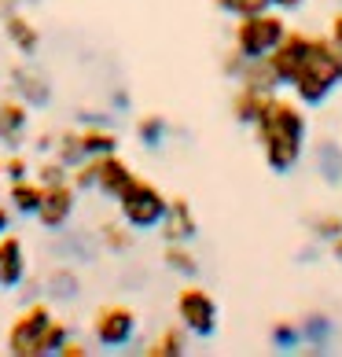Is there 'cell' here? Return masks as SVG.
<instances>
[{
	"label": "cell",
	"mask_w": 342,
	"mask_h": 357,
	"mask_svg": "<svg viewBox=\"0 0 342 357\" xmlns=\"http://www.w3.org/2000/svg\"><path fill=\"white\" fill-rule=\"evenodd\" d=\"M254 137L272 174H291L302 162V155H306V114H302V103L272 92L265 100L261 118L254 122Z\"/></svg>",
	"instance_id": "1"
},
{
	"label": "cell",
	"mask_w": 342,
	"mask_h": 357,
	"mask_svg": "<svg viewBox=\"0 0 342 357\" xmlns=\"http://www.w3.org/2000/svg\"><path fill=\"white\" fill-rule=\"evenodd\" d=\"M339 85H342V52L332 45V37H313L306 59H302L295 82L287 89L295 92L302 107H320Z\"/></svg>",
	"instance_id": "2"
},
{
	"label": "cell",
	"mask_w": 342,
	"mask_h": 357,
	"mask_svg": "<svg viewBox=\"0 0 342 357\" xmlns=\"http://www.w3.org/2000/svg\"><path fill=\"white\" fill-rule=\"evenodd\" d=\"M283 37H287V22L276 8H269V11H258V15H243L235 22L232 48H240L247 59H265Z\"/></svg>",
	"instance_id": "3"
},
{
	"label": "cell",
	"mask_w": 342,
	"mask_h": 357,
	"mask_svg": "<svg viewBox=\"0 0 342 357\" xmlns=\"http://www.w3.org/2000/svg\"><path fill=\"white\" fill-rule=\"evenodd\" d=\"M52 324H56V313H52L48 302H30L8 328V354L11 357H48L45 339H48Z\"/></svg>",
	"instance_id": "4"
},
{
	"label": "cell",
	"mask_w": 342,
	"mask_h": 357,
	"mask_svg": "<svg viewBox=\"0 0 342 357\" xmlns=\"http://www.w3.org/2000/svg\"><path fill=\"white\" fill-rule=\"evenodd\" d=\"M166 206L169 199L155 188L151 181H133V188H129L122 199H118V214H122V221L129 225L133 232H151L159 229L162 218H166Z\"/></svg>",
	"instance_id": "5"
},
{
	"label": "cell",
	"mask_w": 342,
	"mask_h": 357,
	"mask_svg": "<svg viewBox=\"0 0 342 357\" xmlns=\"http://www.w3.org/2000/svg\"><path fill=\"white\" fill-rule=\"evenodd\" d=\"M177 321L188 328V335L195 339H210L217 332V302L206 287L188 284L177 291Z\"/></svg>",
	"instance_id": "6"
},
{
	"label": "cell",
	"mask_w": 342,
	"mask_h": 357,
	"mask_svg": "<svg viewBox=\"0 0 342 357\" xmlns=\"http://www.w3.org/2000/svg\"><path fill=\"white\" fill-rule=\"evenodd\" d=\"M92 335H96L100 347L118 350V347H129L137 335V313L129 306H103L92 321Z\"/></svg>",
	"instance_id": "7"
},
{
	"label": "cell",
	"mask_w": 342,
	"mask_h": 357,
	"mask_svg": "<svg viewBox=\"0 0 342 357\" xmlns=\"http://www.w3.org/2000/svg\"><path fill=\"white\" fill-rule=\"evenodd\" d=\"M74 206H77V188L70 181L48 184L45 199H41V206H37V221H41V229H48V232H63L67 221L74 218Z\"/></svg>",
	"instance_id": "8"
},
{
	"label": "cell",
	"mask_w": 342,
	"mask_h": 357,
	"mask_svg": "<svg viewBox=\"0 0 342 357\" xmlns=\"http://www.w3.org/2000/svg\"><path fill=\"white\" fill-rule=\"evenodd\" d=\"M92 169H96V192H103L107 199H122V195L133 188V181H137V174L129 169V162L118 151H111V155H96L92 158Z\"/></svg>",
	"instance_id": "9"
},
{
	"label": "cell",
	"mask_w": 342,
	"mask_h": 357,
	"mask_svg": "<svg viewBox=\"0 0 342 357\" xmlns=\"http://www.w3.org/2000/svg\"><path fill=\"white\" fill-rule=\"evenodd\" d=\"M309 41L313 37L309 33H302V30H287V37L280 45H276L272 52H269V63H272V70H276V77H280V85H291L295 82V74H298V67H302V59H306V52H309Z\"/></svg>",
	"instance_id": "10"
},
{
	"label": "cell",
	"mask_w": 342,
	"mask_h": 357,
	"mask_svg": "<svg viewBox=\"0 0 342 357\" xmlns=\"http://www.w3.org/2000/svg\"><path fill=\"white\" fill-rule=\"evenodd\" d=\"M159 232H162L166 243H192L195 236H199V218H195V210L184 195H173V199H169Z\"/></svg>",
	"instance_id": "11"
},
{
	"label": "cell",
	"mask_w": 342,
	"mask_h": 357,
	"mask_svg": "<svg viewBox=\"0 0 342 357\" xmlns=\"http://www.w3.org/2000/svg\"><path fill=\"white\" fill-rule=\"evenodd\" d=\"M26 129H30V103L26 100H0V144L15 151L26 140Z\"/></svg>",
	"instance_id": "12"
},
{
	"label": "cell",
	"mask_w": 342,
	"mask_h": 357,
	"mask_svg": "<svg viewBox=\"0 0 342 357\" xmlns=\"http://www.w3.org/2000/svg\"><path fill=\"white\" fill-rule=\"evenodd\" d=\"M8 77H11V89H15L19 100H26L30 107H48V100H52L48 74L33 70V67H11Z\"/></svg>",
	"instance_id": "13"
},
{
	"label": "cell",
	"mask_w": 342,
	"mask_h": 357,
	"mask_svg": "<svg viewBox=\"0 0 342 357\" xmlns=\"http://www.w3.org/2000/svg\"><path fill=\"white\" fill-rule=\"evenodd\" d=\"M26 280V247L15 232L0 236V287H19Z\"/></svg>",
	"instance_id": "14"
},
{
	"label": "cell",
	"mask_w": 342,
	"mask_h": 357,
	"mask_svg": "<svg viewBox=\"0 0 342 357\" xmlns=\"http://www.w3.org/2000/svg\"><path fill=\"white\" fill-rule=\"evenodd\" d=\"M4 37L11 41V48L19 52V56L33 59L37 52H41V30L22 15V11H8L4 15Z\"/></svg>",
	"instance_id": "15"
},
{
	"label": "cell",
	"mask_w": 342,
	"mask_h": 357,
	"mask_svg": "<svg viewBox=\"0 0 342 357\" xmlns=\"http://www.w3.org/2000/svg\"><path fill=\"white\" fill-rule=\"evenodd\" d=\"M41 199H45V184L37 181V177H22V181H11L8 184V203L22 218H37Z\"/></svg>",
	"instance_id": "16"
},
{
	"label": "cell",
	"mask_w": 342,
	"mask_h": 357,
	"mask_svg": "<svg viewBox=\"0 0 342 357\" xmlns=\"http://www.w3.org/2000/svg\"><path fill=\"white\" fill-rule=\"evenodd\" d=\"M313 166H317L324 184H332V188L342 184V148L335 140H317L313 144Z\"/></svg>",
	"instance_id": "17"
},
{
	"label": "cell",
	"mask_w": 342,
	"mask_h": 357,
	"mask_svg": "<svg viewBox=\"0 0 342 357\" xmlns=\"http://www.w3.org/2000/svg\"><path fill=\"white\" fill-rule=\"evenodd\" d=\"M265 92H258V89H251V85H240L235 89V96H232V118L240 126H254L258 118H261V111H265Z\"/></svg>",
	"instance_id": "18"
},
{
	"label": "cell",
	"mask_w": 342,
	"mask_h": 357,
	"mask_svg": "<svg viewBox=\"0 0 342 357\" xmlns=\"http://www.w3.org/2000/svg\"><path fill=\"white\" fill-rule=\"evenodd\" d=\"M235 82H240V85H251V89H258V92H265V96H272V92L283 89L269 59H247V63H243V74L235 77Z\"/></svg>",
	"instance_id": "19"
},
{
	"label": "cell",
	"mask_w": 342,
	"mask_h": 357,
	"mask_svg": "<svg viewBox=\"0 0 342 357\" xmlns=\"http://www.w3.org/2000/svg\"><path fill=\"white\" fill-rule=\"evenodd\" d=\"M45 291H48L52 302H70V298L81 295V280H77V273L70 266H59L45 276Z\"/></svg>",
	"instance_id": "20"
},
{
	"label": "cell",
	"mask_w": 342,
	"mask_h": 357,
	"mask_svg": "<svg viewBox=\"0 0 342 357\" xmlns=\"http://www.w3.org/2000/svg\"><path fill=\"white\" fill-rule=\"evenodd\" d=\"M143 354H148V357H184V354H188V328H184V324L166 328V332L155 335V342Z\"/></svg>",
	"instance_id": "21"
},
{
	"label": "cell",
	"mask_w": 342,
	"mask_h": 357,
	"mask_svg": "<svg viewBox=\"0 0 342 357\" xmlns=\"http://www.w3.org/2000/svg\"><path fill=\"white\" fill-rule=\"evenodd\" d=\"M81 148H85L88 158L111 155V151H118V133H114V129H107L103 122H88L81 129Z\"/></svg>",
	"instance_id": "22"
},
{
	"label": "cell",
	"mask_w": 342,
	"mask_h": 357,
	"mask_svg": "<svg viewBox=\"0 0 342 357\" xmlns=\"http://www.w3.org/2000/svg\"><path fill=\"white\" fill-rule=\"evenodd\" d=\"M162 261H166L169 273L184 276V280H195V276H199V258H195L192 250H188V243H166Z\"/></svg>",
	"instance_id": "23"
},
{
	"label": "cell",
	"mask_w": 342,
	"mask_h": 357,
	"mask_svg": "<svg viewBox=\"0 0 342 357\" xmlns=\"http://www.w3.org/2000/svg\"><path fill=\"white\" fill-rule=\"evenodd\" d=\"M52 155L59 158V162H67L70 169L85 162V148H81V129H67V133H56V148H52Z\"/></svg>",
	"instance_id": "24"
},
{
	"label": "cell",
	"mask_w": 342,
	"mask_h": 357,
	"mask_svg": "<svg viewBox=\"0 0 342 357\" xmlns=\"http://www.w3.org/2000/svg\"><path fill=\"white\" fill-rule=\"evenodd\" d=\"M100 243L114 250V255H125V250H133V229H129L125 221H103L100 225Z\"/></svg>",
	"instance_id": "25"
},
{
	"label": "cell",
	"mask_w": 342,
	"mask_h": 357,
	"mask_svg": "<svg viewBox=\"0 0 342 357\" xmlns=\"http://www.w3.org/2000/svg\"><path fill=\"white\" fill-rule=\"evenodd\" d=\"M169 137V126L162 114H143L137 122V140L143 144V148H159V144Z\"/></svg>",
	"instance_id": "26"
},
{
	"label": "cell",
	"mask_w": 342,
	"mask_h": 357,
	"mask_svg": "<svg viewBox=\"0 0 342 357\" xmlns=\"http://www.w3.org/2000/svg\"><path fill=\"white\" fill-rule=\"evenodd\" d=\"M269 339H272V347L276 350H283V354H291V350H298L302 342V324H291V321H276L272 328H269Z\"/></svg>",
	"instance_id": "27"
},
{
	"label": "cell",
	"mask_w": 342,
	"mask_h": 357,
	"mask_svg": "<svg viewBox=\"0 0 342 357\" xmlns=\"http://www.w3.org/2000/svg\"><path fill=\"white\" fill-rule=\"evenodd\" d=\"M327 335H332V324H327L324 313H309L302 321V339L313 342V350H327Z\"/></svg>",
	"instance_id": "28"
},
{
	"label": "cell",
	"mask_w": 342,
	"mask_h": 357,
	"mask_svg": "<svg viewBox=\"0 0 342 357\" xmlns=\"http://www.w3.org/2000/svg\"><path fill=\"white\" fill-rule=\"evenodd\" d=\"M33 177L41 181L45 188H48V184H63V181H70V166H67V162H59V158L52 155V158H45V162L33 169Z\"/></svg>",
	"instance_id": "29"
},
{
	"label": "cell",
	"mask_w": 342,
	"mask_h": 357,
	"mask_svg": "<svg viewBox=\"0 0 342 357\" xmlns=\"http://www.w3.org/2000/svg\"><path fill=\"white\" fill-rule=\"evenodd\" d=\"M313 236L327 240V243H332L335 236H342V214H317L313 218Z\"/></svg>",
	"instance_id": "30"
},
{
	"label": "cell",
	"mask_w": 342,
	"mask_h": 357,
	"mask_svg": "<svg viewBox=\"0 0 342 357\" xmlns=\"http://www.w3.org/2000/svg\"><path fill=\"white\" fill-rule=\"evenodd\" d=\"M4 177L8 181H22V177H30V162H26V155H19V151H11L8 158H4Z\"/></svg>",
	"instance_id": "31"
},
{
	"label": "cell",
	"mask_w": 342,
	"mask_h": 357,
	"mask_svg": "<svg viewBox=\"0 0 342 357\" xmlns=\"http://www.w3.org/2000/svg\"><path fill=\"white\" fill-rule=\"evenodd\" d=\"M269 8H272L269 0H232L228 15H235V19H243V15H258V11H269Z\"/></svg>",
	"instance_id": "32"
},
{
	"label": "cell",
	"mask_w": 342,
	"mask_h": 357,
	"mask_svg": "<svg viewBox=\"0 0 342 357\" xmlns=\"http://www.w3.org/2000/svg\"><path fill=\"white\" fill-rule=\"evenodd\" d=\"M59 357H88V347H85L81 339H67L59 347Z\"/></svg>",
	"instance_id": "33"
},
{
	"label": "cell",
	"mask_w": 342,
	"mask_h": 357,
	"mask_svg": "<svg viewBox=\"0 0 342 357\" xmlns=\"http://www.w3.org/2000/svg\"><path fill=\"white\" fill-rule=\"evenodd\" d=\"M327 37H332V45L342 52V11H335V15H332V30H327Z\"/></svg>",
	"instance_id": "34"
},
{
	"label": "cell",
	"mask_w": 342,
	"mask_h": 357,
	"mask_svg": "<svg viewBox=\"0 0 342 357\" xmlns=\"http://www.w3.org/2000/svg\"><path fill=\"white\" fill-rule=\"evenodd\" d=\"M269 4H272L276 11H298L302 4H306V0H269Z\"/></svg>",
	"instance_id": "35"
},
{
	"label": "cell",
	"mask_w": 342,
	"mask_h": 357,
	"mask_svg": "<svg viewBox=\"0 0 342 357\" xmlns=\"http://www.w3.org/2000/svg\"><path fill=\"white\" fill-rule=\"evenodd\" d=\"M8 229H11V214H8V206L0 203V236H4Z\"/></svg>",
	"instance_id": "36"
},
{
	"label": "cell",
	"mask_w": 342,
	"mask_h": 357,
	"mask_svg": "<svg viewBox=\"0 0 342 357\" xmlns=\"http://www.w3.org/2000/svg\"><path fill=\"white\" fill-rule=\"evenodd\" d=\"M332 258L342 261V236H335V240H332Z\"/></svg>",
	"instance_id": "37"
}]
</instances>
